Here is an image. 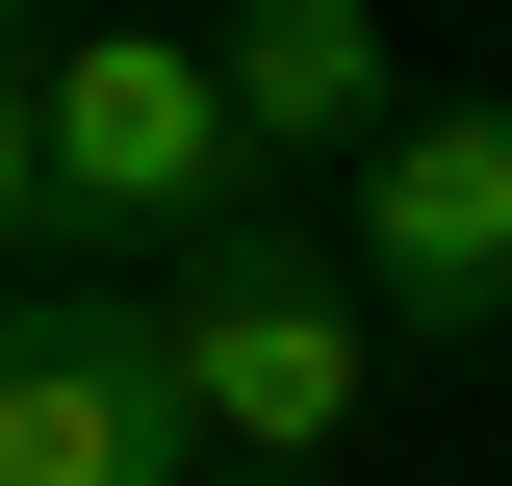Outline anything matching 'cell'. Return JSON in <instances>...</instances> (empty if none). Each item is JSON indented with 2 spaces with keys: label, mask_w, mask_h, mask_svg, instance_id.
Masks as SVG:
<instances>
[{
  "label": "cell",
  "mask_w": 512,
  "mask_h": 486,
  "mask_svg": "<svg viewBox=\"0 0 512 486\" xmlns=\"http://www.w3.org/2000/svg\"><path fill=\"white\" fill-rule=\"evenodd\" d=\"M231 231H282V180H256V128H231V52L205 26H77L52 52V256L180 282Z\"/></svg>",
  "instance_id": "cell-1"
},
{
  "label": "cell",
  "mask_w": 512,
  "mask_h": 486,
  "mask_svg": "<svg viewBox=\"0 0 512 486\" xmlns=\"http://www.w3.org/2000/svg\"><path fill=\"white\" fill-rule=\"evenodd\" d=\"M154 359H180V410H205L231 486H333V435H359V384H384V307H359V256L282 205V231H231V256L154 282Z\"/></svg>",
  "instance_id": "cell-2"
},
{
  "label": "cell",
  "mask_w": 512,
  "mask_h": 486,
  "mask_svg": "<svg viewBox=\"0 0 512 486\" xmlns=\"http://www.w3.org/2000/svg\"><path fill=\"white\" fill-rule=\"evenodd\" d=\"M359 307L410 333V359H461V333H512V103H410L359 154Z\"/></svg>",
  "instance_id": "cell-3"
},
{
  "label": "cell",
  "mask_w": 512,
  "mask_h": 486,
  "mask_svg": "<svg viewBox=\"0 0 512 486\" xmlns=\"http://www.w3.org/2000/svg\"><path fill=\"white\" fill-rule=\"evenodd\" d=\"M205 52H231L256 180H308V154H384V128H410V52H384V0H231Z\"/></svg>",
  "instance_id": "cell-4"
},
{
  "label": "cell",
  "mask_w": 512,
  "mask_h": 486,
  "mask_svg": "<svg viewBox=\"0 0 512 486\" xmlns=\"http://www.w3.org/2000/svg\"><path fill=\"white\" fill-rule=\"evenodd\" d=\"M26 256H52V52H0V307H26Z\"/></svg>",
  "instance_id": "cell-5"
},
{
  "label": "cell",
  "mask_w": 512,
  "mask_h": 486,
  "mask_svg": "<svg viewBox=\"0 0 512 486\" xmlns=\"http://www.w3.org/2000/svg\"><path fill=\"white\" fill-rule=\"evenodd\" d=\"M26 26H52V0H0V52H26Z\"/></svg>",
  "instance_id": "cell-6"
}]
</instances>
